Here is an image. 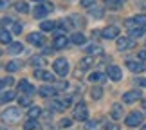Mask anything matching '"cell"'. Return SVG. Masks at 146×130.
I'll use <instances>...</instances> for the list:
<instances>
[{
	"instance_id": "6da1fadb",
	"label": "cell",
	"mask_w": 146,
	"mask_h": 130,
	"mask_svg": "<svg viewBox=\"0 0 146 130\" xmlns=\"http://www.w3.org/2000/svg\"><path fill=\"white\" fill-rule=\"evenodd\" d=\"M22 117V112L18 109H13V107H9L7 110L2 114V121L4 123H9V125H13V123H18Z\"/></svg>"
},
{
	"instance_id": "7a4b0ae2",
	"label": "cell",
	"mask_w": 146,
	"mask_h": 130,
	"mask_svg": "<svg viewBox=\"0 0 146 130\" xmlns=\"http://www.w3.org/2000/svg\"><path fill=\"white\" fill-rule=\"evenodd\" d=\"M52 69H54V72L58 76H65L67 72H69V61H67L65 58H58V60H54Z\"/></svg>"
},
{
	"instance_id": "3957f363",
	"label": "cell",
	"mask_w": 146,
	"mask_h": 130,
	"mask_svg": "<svg viewBox=\"0 0 146 130\" xmlns=\"http://www.w3.org/2000/svg\"><path fill=\"white\" fill-rule=\"evenodd\" d=\"M74 117L80 121H87L88 119V109L85 103H78L76 109H74Z\"/></svg>"
},
{
	"instance_id": "277c9868",
	"label": "cell",
	"mask_w": 146,
	"mask_h": 130,
	"mask_svg": "<svg viewBox=\"0 0 146 130\" xmlns=\"http://www.w3.org/2000/svg\"><path fill=\"white\" fill-rule=\"evenodd\" d=\"M54 9V5L52 4H40V5H36V9H35V18H43V16H45L47 13H50V11Z\"/></svg>"
},
{
	"instance_id": "5b68a950",
	"label": "cell",
	"mask_w": 146,
	"mask_h": 130,
	"mask_svg": "<svg viewBox=\"0 0 146 130\" xmlns=\"http://www.w3.org/2000/svg\"><path fill=\"white\" fill-rule=\"evenodd\" d=\"M133 45H135V42H133V38H130V36L117 38V49L119 51H128V49H132Z\"/></svg>"
},
{
	"instance_id": "8992f818",
	"label": "cell",
	"mask_w": 146,
	"mask_h": 130,
	"mask_svg": "<svg viewBox=\"0 0 146 130\" xmlns=\"http://www.w3.org/2000/svg\"><path fill=\"white\" fill-rule=\"evenodd\" d=\"M101 36H103L105 40H114V38L119 36V27H115V25H108V27H105V29L101 31Z\"/></svg>"
},
{
	"instance_id": "52a82bcc",
	"label": "cell",
	"mask_w": 146,
	"mask_h": 130,
	"mask_svg": "<svg viewBox=\"0 0 146 130\" xmlns=\"http://www.w3.org/2000/svg\"><path fill=\"white\" fill-rule=\"evenodd\" d=\"M143 114L141 112H132V114H128L126 116V125L128 127H139L143 123Z\"/></svg>"
},
{
	"instance_id": "ba28073f",
	"label": "cell",
	"mask_w": 146,
	"mask_h": 130,
	"mask_svg": "<svg viewBox=\"0 0 146 130\" xmlns=\"http://www.w3.org/2000/svg\"><path fill=\"white\" fill-rule=\"evenodd\" d=\"M106 76H108L110 80H114V81H119L123 78V72H121V69L117 65H108V69H106Z\"/></svg>"
},
{
	"instance_id": "9c48e42d",
	"label": "cell",
	"mask_w": 146,
	"mask_h": 130,
	"mask_svg": "<svg viewBox=\"0 0 146 130\" xmlns=\"http://www.w3.org/2000/svg\"><path fill=\"white\" fill-rule=\"evenodd\" d=\"M126 67H128L132 72H143V71L146 69V65L143 63V60H141V61H137V60H128V61H126Z\"/></svg>"
},
{
	"instance_id": "30bf717a",
	"label": "cell",
	"mask_w": 146,
	"mask_h": 130,
	"mask_svg": "<svg viewBox=\"0 0 146 130\" xmlns=\"http://www.w3.org/2000/svg\"><path fill=\"white\" fill-rule=\"evenodd\" d=\"M69 105H70V99H52V103H50V107L56 112H63Z\"/></svg>"
},
{
	"instance_id": "8fae6325",
	"label": "cell",
	"mask_w": 146,
	"mask_h": 130,
	"mask_svg": "<svg viewBox=\"0 0 146 130\" xmlns=\"http://www.w3.org/2000/svg\"><path fill=\"white\" fill-rule=\"evenodd\" d=\"M137 99H141V92L139 90H130V92L123 94V101L125 103H135Z\"/></svg>"
},
{
	"instance_id": "7c38bea8",
	"label": "cell",
	"mask_w": 146,
	"mask_h": 130,
	"mask_svg": "<svg viewBox=\"0 0 146 130\" xmlns=\"http://www.w3.org/2000/svg\"><path fill=\"white\" fill-rule=\"evenodd\" d=\"M27 40H29V43H33V45H43L45 43V36H43L42 33H31V35L27 36Z\"/></svg>"
},
{
	"instance_id": "4fadbf2b",
	"label": "cell",
	"mask_w": 146,
	"mask_h": 130,
	"mask_svg": "<svg viewBox=\"0 0 146 130\" xmlns=\"http://www.w3.org/2000/svg\"><path fill=\"white\" fill-rule=\"evenodd\" d=\"M35 78H38V80H45V81H54V74H52V72L42 71V69H35Z\"/></svg>"
},
{
	"instance_id": "5bb4252c",
	"label": "cell",
	"mask_w": 146,
	"mask_h": 130,
	"mask_svg": "<svg viewBox=\"0 0 146 130\" xmlns=\"http://www.w3.org/2000/svg\"><path fill=\"white\" fill-rule=\"evenodd\" d=\"M18 90H20L22 94H29V96H33V92H35V87H33L27 80H22V81L18 83Z\"/></svg>"
},
{
	"instance_id": "9a60e30c",
	"label": "cell",
	"mask_w": 146,
	"mask_h": 130,
	"mask_svg": "<svg viewBox=\"0 0 146 130\" xmlns=\"http://www.w3.org/2000/svg\"><path fill=\"white\" fill-rule=\"evenodd\" d=\"M67 43H69V40H67L65 35H60L54 38V43H52V49H65Z\"/></svg>"
},
{
	"instance_id": "2e32d148",
	"label": "cell",
	"mask_w": 146,
	"mask_h": 130,
	"mask_svg": "<svg viewBox=\"0 0 146 130\" xmlns=\"http://www.w3.org/2000/svg\"><path fill=\"white\" fill-rule=\"evenodd\" d=\"M22 51H24V45L20 42H11L7 45V53H11V54H20Z\"/></svg>"
},
{
	"instance_id": "e0dca14e",
	"label": "cell",
	"mask_w": 146,
	"mask_h": 130,
	"mask_svg": "<svg viewBox=\"0 0 146 130\" xmlns=\"http://www.w3.org/2000/svg\"><path fill=\"white\" fill-rule=\"evenodd\" d=\"M87 53L90 54V56H98V54H101L103 53V47H101L99 43H90V45H87Z\"/></svg>"
},
{
	"instance_id": "ac0fdd59",
	"label": "cell",
	"mask_w": 146,
	"mask_h": 130,
	"mask_svg": "<svg viewBox=\"0 0 146 130\" xmlns=\"http://www.w3.org/2000/svg\"><path fill=\"white\" fill-rule=\"evenodd\" d=\"M38 92H40V96H43V98H49V96H54V94H56V87L43 85V87L38 89Z\"/></svg>"
},
{
	"instance_id": "d6986e66",
	"label": "cell",
	"mask_w": 146,
	"mask_h": 130,
	"mask_svg": "<svg viewBox=\"0 0 146 130\" xmlns=\"http://www.w3.org/2000/svg\"><path fill=\"white\" fill-rule=\"evenodd\" d=\"M128 33H130V36H132V38H141L144 33H146V27L135 25V27H132V29H128Z\"/></svg>"
},
{
	"instance_id": "ffe728a7",
	"label": "cell",
	"mask_w": 146,
	"mask_h": 130,
	"mask_svg": "<svg viewBox=\"0 0 146 130\" xmlns=\"http://www.w3.org/2000/svg\"><path fill=\"white\" fill-rule=\"evenodd\" d=\"M70 42L72 43H76V45H83L87 42V36L85 35H81V33H74V35L70 36Z\"/></svg>"
},
{
	"instance_id": "44dd1931",
	"label": "cell",
	"mask_w": 146,
	"mask_h": 130,
	"mask_svg": "<svg viewBox=\"0 0 146 130\" xmlns=\"http://www.w3.org/2000/svg\"><path fill=\"white\" fill-rule=\"evenodd\" d=\"M88 15L94 16V18H103V15H105V11L103 7H98V5H94V7L88 9Z\"/></svg>"
},
{
	"instance_id": "7402d4cb",
	"label": "cell",
	"mask_w": 146,
	"mask_h": 130,
	"mask_svg": "<svg viewBox=\"0 0 146 130\" xmlns=\"http://www.w3.org/2000/svg\"><path fill=\"white\" fill-rule=\"evenodd\" d=\"M110 114H112L114 119H121V117H123V107L119 103H115L114 107H112V112H110Z\"/></svg>"
},
{
	"instance_id": "603a6c76",
	"label": "cell",
	"mask_w": 146,
	"mask_h": 130,
	"mask_svg": "<svg viewBox=\"0 0 146 130\" xmlns=\"http://www.w3.org/2000/svg\"><path fill=\"white\" fill-rule=\"evenodd\" d=\"M0 42L2 43H11V33L7 29H4V27H0Z\"/></svg>"
},
{
	"instance_id": "cb8c5ba5",
	"label": "cell",
	"mask_w": 146,
	"mask_h": 130,
	"mask_svg": "<svg viewBox=\"0 0 146 130\" xmlns=\"http://www.w3.org/2000/svg\"><path fill=\"white\" fill-rule=\"evenodd\" d=\"M88 80H90L92 83H103V81L106 80V76H105V74H101V72H92Z\"/></svg>"
},
{
	"instance_id": "d4e9b609",
	"label": "cell",
	"mask_w": 146,
	"mask_h": 130,
	"mask_svg": "<svg viewBox=\"0 0 146 130\" xmlns=\"http://www.w3.org/2000/svg\"><path fill=\"white\" fill-rule=\"evenodd\" d=\"M105 4L108 9H119L123 5V0H105Z\"/></svg>"
},
{
	"instance_id": "484cf974",
	"label": "cell",
	"mask_w": 146,
	"mask_h": 130,
	"mask_svg": "<svg viewBox=\"0 0 146 130\" xmlns=\"http://www.w3.org/2000/svg\"><path fill=\"white\" fill-rule=\"evenodd\" d=\"M18 103H20V107H31V96L29 94H22L18 98Z\"/></svg>"
},
{
	"instance_id": "4316f807",
	"label": "cell",
	"mask_w": 146,
	"mask_h": 130,
	"mask_svg": "<svg viewBox=\"0 0 146 130\" xmlns=\"http://www.w3.org/2000/svg\"><path fill=\"white\" fill-rule=\"evenodd\" d=\"M15 98H16V94H15V92H11V90H7L5 94L0 96V103H5V101H13Z\"/></svg>"
},
{
	"instance_id": "83f0119b",
	"label": "cell",
	"mask_w": 146,
	"mask_h": 130,
	"mask_svg": "<svg viewBox=\"0 0 146 130\" xmlns=\"http://www.w3.org/2000/svg\"><path fill=\"white\" fill-rule=\"evenodd\" d=\"M90 96H92V99H101V98H103V89H101V87H94L90 90Z\"/></svg>"
},
{
	"instance_id": "f1b7e54d",
	"label": "cell",
	"mask_w": 146,
	"mask_h": 130,
	"mask_svg": "<svg viewBox=\"0 0 146 130\" xmlns=\"http://www.w3.org/2000/svg\"><path fill=\"white\" fill-rule=\"evenodd\" d=\"M18 69H20L18 61H7V63H5V71H7V72H15V71H18Z\"/></svg>"
},
{
	"instance_id": "f546056e",
	"label": "cell",
	"mask_w": 146,
	"mask_h": 130,
	"mask_svg": "<svg viewBox=\"0 0 146 130\" xmlns=\"http://www.w3.org/2000/svg\"><path fill=\"white\" fill-rule=\"evenodd\" d=\"M35 128H38V123L35 117H29V121L24 123V130H35Z\"/></svg>"
},
{
	"instance_id": "4dcf8cb0",
	"label": "cell",
	"mask_w": 146,
	"mask_h": 130,
	"mask_svg": "<svg viewBox=\"0 0 146 130\" xmlns=\"http://www.w3.org/2000/svg\"><path fill=\"white\" fill-rule=\"evenodd\" d=\"M92 63H94V60H92V58H83V60L80 61V69H81V71H87Z\"/></svg>"
},
{
	"instance_id": "1f68e13d",
	"label": "cell",
	"mask_w": 146,
	"mask_h": 130,
	"mask_svg": "<svg viewBox=\"0 0 146 130\" xmlns=\"http://www.w3.org/2000/svg\"><path fill=\"white\" fill-rule=\"evenodd\" d=\"M85 128L87 130H101V125H99V121H87Z\"/></svg>"
},
{
	"instance_id": "d6a6232c",
	"label": "cell",
	"mask_w": 146,
	"mask_h": 130,
	"mask_svg": "<svg viewBox=\"0 0 146 130\" xmlns=\"http://www.w3.org/2000/svg\"><path fill=\"white\" fill-rule=\"evenodd\" d=\"M15 7H16V11H18V13H29V5H27L25 2H18V4H16L15 5Z\"/></svg>"
},
{
	"instance_id": "836d02e7",
	"label": "cell",
	"mask_w": 146,
	"mask_h": 130,
	"mask_svg": "<svg viewBox=\"0 0 146 130\" xmlns=\"http://www.w3.org/2000/svg\"><path fill=\"white\" fill-rule=\"evenodd\" d=\"M133 20H135L137 25L146 27V15H137V16H133Z\"/></svg>"
},
{
	"instance_id": "e575fe53",
	"label": "cell",
	"mask_w": 146,
	"mask_h": 130,
	"mask_svg": "<svg viewBox=\"0 0 146 130\" xmlns=\"http://www.w3.org/2000/svg\"><path fill=\"white\" fill-rule=\"evenodd\" d=\"M56 29V22H42V31H52Z\"/></svg>"
},
{
	"instance_id": "d590c367",
	"label": "cell",
	"mask_w": 146,
	"mask_h": 130,
	"mask_svg": "<svg viewBox=\"0 0 146 130\" xmlns=\"http://www.w3.org/2000/svg\"><path fill=\"white\" fill-rule=\"evenodd\" d=\"M27 114H29V117H38L42 114V109H40V107H31Z\"/></svg>"
},
{
	"instance_id": "8d00e7d4",
	"label": "cell",
	"mask_w": 146,
	"mask_h": 130,
	"mask_svg": "<svg viewBox=\"0 0 146 130\" xmlns=\"http://www.w3.org/2000/svg\"><path fill=\"white\" fill-rule=\"evenodd\" d=\"M31 63H33V65H45V60L40 58V56H35V58L31 60Z\"/></svg>"
},
{
	"instance_id": "74e56055",
	"label": "cell",
	"mask_w": 146,
	"mask_h": 130,
	"mask_svg": "<svg viewBox=\"0 0 146 130\" xmlns=\"http://www.w3.org/2000/svg\"><path fill=\"white\" fill-rule=\"evenodd\" d=\"M70 125H72V121H70V119H67V117H63V119L60 121V127H63V128H69Z\"/></svg>"
},
{
	"instance_id": "f35d334b",
	"label": "cell",
	"mask_w": 146,
	"mask_h": 130,
	"mask_svg": "<svg viewBox=\"0 0 146 130\" xmlns=\"http://www.w3.org/2000/svg\"><path fill=\"white\" fill-rule=\"evenodd\" d=\"M13 33H15V35H20V33H22V25L13 22Z\"/></svg>"
},
{
	"instance_id": "ab89813d",
	"label": "cell",
	"mask_w": 146,
	"mask_h": 130,
	"mask_svg": "<svg viewBox=\"0 0 146 130\" xmlns=\"http://www.w3.org/2000/svg\"><path fill=\"white\" fill-rule=\"evenodd\" d=\"M63 89H67V81H58L56 83V90H63Z\"/></svg>"
},
{
	"instance_id": "60d3db41",
	"label": "cell",
	"mask_w": 146,
	"mask_h": 130,
	"mask_svg": "<svg viewBox=\"0 0 146 130\" xmlns=\"http://www.w3.org/2000/svg\"><path fill=\"white\" fill-rule=\"evenodd\" d=\"M106 130H119V125H115V123H108V125H106Z\"/></svg>"
},
{
	"instance_id": "b9f144b4",
	"label": "cell",
	"mask_w": 146,
	"mask_h": 130,
	"mask_svg": "<svg viewBox=\"0 0 146 130\" xmlns=\"http://www.w3.org/2000/svg\"><path fill=\"white\" fill-rule=\"evenodd\" d=\"M92 4H94V0H81V5H83V7H90Z\"/></svg>"
},
{
	"instance_id": "7bdbcfd3",
	"label": "cell",
	"mask_w": 146,
	"mask_h": 130,
	"mask_svg": "<svg viewBox=\"0 0 146 130\" xmlns=\"http://www.w3.org/2000/svg\"><path fill=\"white\" fill-rule=\"evenodd\" d=\"M13 83H15V81H13V78H5V80H4V85H5V87H11Z\"/></svg>"
},
{
	"instance_id": "ee69618b",
	"label": "cell",
	"mask_w": 146,
	"mask_h": 130,
	"mask_svg": "<svg viewBox=\"0 0 146 130\" xmlns=\"http://www.w3.org/2000/svg\"><path fill=\"white\" fill-rule=\"evenodd\" d=\"M141 87H146V78H139V80H135Z\"/></svg>"
},
{
	"instance_id": "f6af8a7d",
	"label": "cell",
	"mask_w": 146,
	"mask_h": 130,
	"mask_svg": "<svg viewBox=\"0 0 146 130\" xmlns=\"http://www.w3.org/2000/svg\"><path fill=\"white\" fill-rule=\"evenodd\" d=\"M139 58H141V60H146V49H144V51H141V53H139Z\"/></svg>"
},
{
	"instance_id": "bcb514c9",
	"label": "cell",
	"mask_w": 146,
	"mask_h": 130,
	"mask_svg": "<svg viewBox=\"0 0 146 130\" xmlns=\"http://www.w3.org/2000/svg\"><path fill=\"white\" fill-rule=\"evenodd\" d=\"M4 87H5V85H4V80H0V90H2Z\"/></svg>"
},
{
	"instance_id": "7dc6e473",
	"label": "cell",
	"mask_w": 146,
	"mask_h": 130,
	"mask_svg": "<svg viewBox=\"0 0 146 130\" xmlns=\"http://www.w3.org/2000/svg\"><path fill=\"white\" fill-rule=\"evenodd\" d=\"M143 109H144V112H146V99H143Z\"/></svg>"
},
{
	"instance_id": "c3c4849f",
	"label": "cell",
	"mask_w": 146,
	"mask_h": 130,
	"mask_svg": "<svg viewBox=\"0 0 146 130\" xmlns=\"http://www.w3.org/2000/svg\"><path fill=\"white\" fill-rule=\"evenodd\" d=\"M143 130H146V125H143Z\"/></svg>"
},
{
	"instance_id": "681fc988",
	"label": "cell",
	"mask_w": 146,
	"mask_h": 130,
	"mask_svg": "<svg viewBox=\"0 0 146 130\" xmlns=\"http://www.w3.org/2000/svg\"><path fill=\"white\" fill-rule=\"evenodd\" d=\"M35 2H42V0H35Z\"/></svg>"
},
{
	"instance_id": "f907efd6",
	"label": "cell",
	"mask_w": 146,
	"mask_h": 130,
	"mask_svg": "<svg viewBox=\"0 0 146 130\" xmlns=\"http://www.w3.org/2000/svg\"><path fill=\"white\" fill-rule=\"evenodd\" d=\"M0 130H7V128H0Z\"/></svg>"
}]
</instances>
